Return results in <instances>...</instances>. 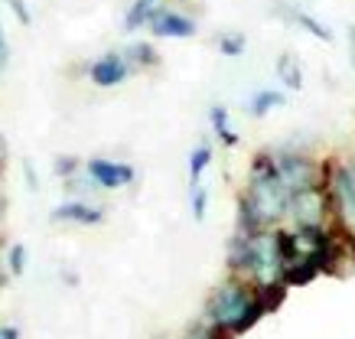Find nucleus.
I'll return each mask as SVG.
<instances>
[{"label": "nucleus", "mask_w": 355, "mask_h": 339, "mask_svg": "<svg viewBox=\"0 0 355 339\" xmlns=\"http://www.w3.org/2000/svg\"><path fill=\"white\" fill-rule=\"evenodd\" d=\"M248 199L251 212L258 216V222L268 229L274 222H280L291 212V193L280 183L277 166H274V153H258L251 164V183L248 193H241Z\"/></svg>", "instance_id": "f257e3e1"}, {"label": "nucleus", "mask_w": 355, "mask_h": 339, "mask_svg": "<svg viewBox=\"0 0 355 339\" xmlns=\"http://www.w3.org/2000/svg\"><path fill=\"white\" fill-rule=\"evenodd\" d=\"M251 297H254V290H251L245 281H228V284H222L216 294L209 297V304H205V323L232 333L235 323L241 320V313L248 310V304H251Z\"/></svg>", "instance_id": "f03ea898"}, {"label": "nucleus", "mask_w": 355, "mask_h": 339, "mask_svg": "<svg viewBox=\"0 0 355 339\" xmlns=\"http://www.w3.org/2000/svg\"><path fill=\"white\" fill-rule=\"evenodd\" d=\"M274 166H277L280 183L287 186L291 196L306 193V189H313V186H326V180H329L326 170H320L313 160H306L300 153H274Z\"/></svg>", "instance_id": "7ed1b4c3"}, {"label": "nucleus", "mask_w": 355, "mask_h": 339, "mask_svg": "<svg viewBox=\"0 0 355 339\" xmlns=\"http://www.w3.org/2000/svg\"><path fill=\"white\" fill-rule=\"evenodd\" d=\"M326 193H329V206L339 216L345 229H355V176L349 166H336L329 183H326Z\"/></svg>", "instance_id": "20e7f679"}, {"label": "nucleus", "mask_w": 355, "mask_h": 339, "mask_svg": "<svg viewBox=\"0 0 355 339\" xmlns=\"http://www.w3.org/2000/svg\"><path fill=\"white\" fill-rule=\"evenodd\" d=\"M326 206H329V193H326V186H313V189H306V193L291 196V212L300 225H323L326 212H329Z\"/></svg>", "instance_id": "39448f33"}, {"label": "nucleus", "mask_w": 355, "mask_h": 339, "mask_svg": "<svg viewBox=\"0 0 355 339\" xmlns=\"http://www.w3.org/2000/svg\"><path fill=\"white\" fill-rule=\"evenodd\" d=\"M88 176L95 180L98 186L121 189V186H128V183H134V166L114 164V160H105V157H95V160H88Z\"/></svg>", "instance_id": "423d86ee"}, {"label": "nucleus", "mask_w": 355, "mask_h": 339, "mask_svg": "<svg viewBox=\"0 0 355 339\" xmlns=\"http://www.w3.org/2000/svg\"><path fill=\"white\" fill-rule=\"evenodd\" d=\"M147 23H150L153 36H166V40H189V36H196V23L189 17H183V13L153 10Z\"/></svg>", "instance_id": "0eeeda50"}, {"label": "nucleus", "mask_w": 355, "mask_h": 339, "mask_svg": "<svg viewBox=\"0 0 355 339\" xmlns=\"http://www.w3.org/2000/svg\"><path fill=\"white\" fill-rule=\"evenodd\" d=\"M128 72H130L128 59H124L121 53H108L92 66V82H95L98 88H114L128 78Z\"/></svg>", "instance_id": "6e6552de"}, {"label": "nucleus", "mask_w": 355, "mask_h": 339, "mask_svg": "<svg viewBox=\"0 0 355 339\" xmlns=\"http://www.w3.org/2000/svg\"><path fill=\"white\" fill-rule=\"evenodd\" d=\"M53 222H76V225H98L105 222V209L92 202H65L53 209Z\"/></svg>", "instance_id": "1a4fd4ad"}, {"label": "nucleus", "mask_w": 355, "mask_h": 339, "mask_svg": "<svg viewBox=\"0 0 355 339\" xmlns=\"http://www.w3.org/2000/svg\"><path fill=\"white\" fill-rule=\"evenodd\" d=\"M277 76L284 78V85L287 88H300L303 85V72H300V66H297V59H293L291 53H284L277 59Z\"/></svg>", "instance_id": "9d476101"}, {"label": "nucleus", "mask_w": 355, "mask_h": 339, "mask_svg": "<svg viewBox=\"0 0 355 339\" xmlns=\"http://www.w3.org/2000/svg\"><path fill=\"white\" fill-rule=\"evenodd\" d=\"M209 121H212V131L222 137V141L232 147V144H238V134L232 131V124H228V111L222 108V105H216V108L209 111Z\"/></svg>", "instance_id": "9b49d317"}, {"label": "nucleus", "mask_w": 355, "mask_h": 339, "mask_svg": "<svg viewBox=\"0 0 355 339\" xmlns=\"http://www.w3.org/2000/svg\"><path fill=\"white\" fill-rule=\"evenodd\" d=\"M153 10H157V0H137V3L128 10V17H124V26H128V30H137L140 23L150 20Z\"/></svg>", "instance_id": "f8f14e48"}, {"label": "nucleus", "mask_w": 355, "mask_h": 339, "mask_svg": "<svg viewBox=\"0 0 355 339\" xmlns=\"http://www.w3.org/2000/svg\"><path fill=\"white\" fill-rule=\"evenodd\" d=\"M277 105H284V95H280V92H258V95L251 98V114H254V118H264V114L274 111Z\"/></svg>", "instance_id": "ddd939ff"}, {"label": "nucleus", "mask_w": 355, "mask_h": 339, "mask_svg": "<svg viewBox=\"0 0 355 339\" xmlns=\"http://www.w3.org/2000/svg\"><path fill=\"white\" fill-rule=\"evenodd\" d=\"M209 164H212V150H209L205 144H202V147H196L193 157H189V180H193V183H199Z\"/></svg>", "instance_id": "4468645a"}, {"label": "nucleus", "mask_w": 355, "mask_h": 339, "mask_svg": "<svg viewBox=\"0 0 355 339\" xmlns=\"http://www.w3.org/2000/svg\"><path fill=\"white\" fill-rule=\"evenodd\" d=\"M128 59H130V62H137V66H157V53H153L147 43L130 46V49H128ZM130 62H128V66H130Z\"/></svg>", "instance_id": "2eb2a0df"}, {"label": "nucleus", "mask_w": 355, "mask_h": 339, "mask_svg": "<svg viewBox=\"0 0 355 339\" xmlns=\"http://www.w3.org/2000/svg\"><path fill=\"white\" fill-rule=\"evenodd\" d=\"M205 206H209V193L202 189V183H193V216H196V222L205 219Z\"/></svg>", "instance_id": "dca6fc26"}, {"label": "nucleus", "mask_w": 355, "mask_h": 339, "mask_svg": "<svg viewBox=\"0 0 355 339\" xmlns=\"http://www.w3.org/2000/svg\"><path fill=\"white\" fill-rule=\"evenodd\" d=\"M218 49L225 55H241L245 53V36H238V33H228L218 40Z\"/></svg>", "instance_id": "f3484780"}, {"label": "nucleus", "mask_w": 355, "mask_h": 339, "mask_svg": "<svg viewBox=\"0 0 355 339\" xmlns=\"http://www.w3.org/2000/svg\"><path fill=\"white\" fill-rule=\"evenodd\" d=\"M297 23H300L303 30H310L316 40H333V33H329L326 26H320V23L313 20V17H306V13H297Z\"/></svg>", "instance_id": "a211bd4d"}, {"label": "nucleus", "mask_w": 355, "mask_h": 339, "mask_svg": "<svg viewBox=\"0 0 355 339\" xmlns=\"http://www.w3.org/2000/svg\"><path fill=\"white\" fill-rule=\"evenodd\" d=\"M7 264H10L13 274H23V268H26V248H23V245H13L10 252H7Z\"/></svg>", "instance_id": "6ab92c4d"}, {"label": "nucleus", "mask_w": 355, "mask_h": 339, "mask_svg": "<svg viewBox=\"0 0 355 339\" xmlns=\"http://www.w3.org/2000/svg\"><path fill=\"white\" fill-rule=\"evenodd\" d=\"M76 166H78L76 157H59V160H55V173L69 176V173H76Z\"/></svg>", "instance_id": "aec40b11"}, {"label": "nucleus", "mask_w": 355, "mask_h": 339, "mask_svg": "<svg viewBox=\"0 0 355 339\" xmlns=\"http://www.w3.org/2000/svg\"><path fill=\"white\" fill-rule=\"evenodd\" d=\"M7 3H10V10L17 13V20L30 23V10H26V3H23V0H7Z\"/></svg>", "instance_id": "412c9836"}, {"label": "nucleus", "mask_w": 355, "mask_h": 339, "mask_svg": "<svg viewBox=\"0 0 355 339\" xmlns=\"http://www.w3.org/2000/svg\"><path fill=\"white\" fill-rule=\"evenodd\" d=\"M10 59V46H7V36H3V26H0V66H7Z\"/></svg>", "instance_id": "4be33fe9"}, {"label": "nucleus", "mask_w": 355, "mask_h": 339, "mask_svg": "<svg viewBox=\"0 0 355 339\" xmlns=\"http://www.w3.org/2000/svg\"><path fill=\"white\" fill-rule=\"evenodd\" d=\"M345 254H349V258H355V232H349V235H345Z\"/></svg>", "instance_id": "5701e85b"}, {"label": "nucleus", "mask_w": 355, "mask_h": 339, "mask_svg": "<svg viewBox=\"0 0 355 339\" xmlns=\"http://www.w3.org/2000/svg\"><path fill=\"white\" fill-rule=\"evenodd\" d=\"M0 339H20V329L17 327H0Z\"/></svg>", "instance_id": "b1692460"}, {"label": "nucleus", "mask_w": 355, "mask_h": 339, "mask_svg": "<svg viewBox=\"0 0 355 339\" xmlns=\"http://www.w3.org/2000/svg\"><path fill=\"white\" fill-rule=\"evenodd\" d=\"M23 173H26V180H30V189H36V173H33L30 164H23Z\"/></svg>", "instance_id": "393cba45"}, {"label": "nucleus", "mask_w": 355, "mask_h": 339, "mask_svg": "<svg viewBox=\"0 0 355 339\" xmlns=\"http://www.w3.org/2000/svg\"><path fill=\"white\" fill-rule=\"evenodd\" d=\"M3 160H7V144H3V137H0V166H3Z\"/></svg>", "instance_id": "a878e982"}, {"label": "nucleus", "mask_w": 355, "mask_h": 339, "mask_svg": "<svg viewBox=\"0 0 355 339\" xmlns=\"http://www.w3.org/2000/svg\"><path fill=\"white\" fill-rule=\"evenodd\" d=\"M186 339H205V329H199V333H189Z\"/></svg>", "instance_id": "bb28decb"}, {"label": "nucleus", "mask_w": 355, "mask_h": 339, "mask_svg": "<svg viewBox=\"0 0 355 339\" xmlns=\"http://www.w3.org/2000/svg\"><path fill=\"white\" fill-rule=\"evenodd\" d=\"M3 281H7V277H3V271H0V287H3Z\"/></svg>", "instance_id": "cd10ccee"}, {"label": "nucleus", "mask_w": 355, "mask_h": 339, "mask_svg": "<svg viewBox=\"0 0 355 339\" xmlns=\"http://www.w3.org/2000/svg\"><path fill=\"white\" fill-rule=\"evenodd\" d=\"M349 170H352V176H355V160H352V164H349Z\"/></svg>", "instance_id": "c85d7f7f"}]
</instances>
